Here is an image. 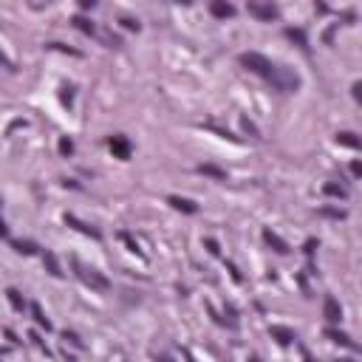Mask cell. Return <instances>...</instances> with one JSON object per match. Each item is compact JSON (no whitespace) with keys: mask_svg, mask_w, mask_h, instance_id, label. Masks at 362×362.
I'll list each match as a JSON object with an SVG mask.
<instances>
[{"mask_svg":"<svg viewBox=\"0 0 362 362\" xmlns=\"http://www.w3.org/2000/svg\"><path fill=\"white\" fill-rule=\"evenodd\" d=\"M241 65L243 68H249L252 74H257V77H263L269 85H275L277 91L283 93H294L300 88V77L294 71H289V68H283V65L272 63L269 57H263V54H257V51H243L241 54Z\"/></svg>","mask_w":362,"mask_h":362,"instance_id":"cell-1","label":"cell"},{"mask_svg":"<svg viewBox=\"0 0 362 362\" xmlns=\"http://www.w3.org/2000/svg\"><path fill=\"white\" fill-rule=\"evenodd\" d=\"M71 266H74V272H77L79 280H82L85 286H91L93 291H108V289H111V280H108V277L102 275L99 269H93V266H85V263L79 261V257H71Z\"/></svg>","mask_w":362,"mask_h":362,"instance_id":"cell-2","label":"cell"},{"mask_svg":"<svg viewBox=\"0 0 362 362\" xmlns=\"http://www.w3.org/2000/svg\"><path fill=\"white\" fill-rule=\"evenodd\" d=\"M246 12H249L252 17H257V20H266V23L277 20V9L272 6V3H249Z\"/></svg>","mask_w":362,"mask_h":362,"instance_id":"cell-3","label":"cell"},{"mask_svg":"<svg viewBox=\"0 0 362 362\" xmlns=\"http://www.w3.org/2000/svg\"><path fill=\"white\" fill-rule=\"evenodd\" d=\"M65 224H68V227H74L77 229V232H82V235H91L93 241H99L102 238V232L96 227H91V224H85V221H79L77 215H65Z\"/></svg>","mask_w":362,"mask_h":362,"instance_id":"cell-4","label":"cell"},{"mask_svg":"<svg viewBox=\"0 0 362 362\" xmlns=\"http://www.w3.org/2000/svg\"><path fill=\"white\" fill-rule=\"evenodd\" d=\"M108 147L114 150L116 159H130V142L125 136H111V139H108Z\"/></svg>","mask_w":362,"mask_h":362,"instance_id":"cell-5","label":"cell"},{"mask_svg":"<svg viewBox=\"0 0 362 362\" xmlns=\"http://www.w3.org/2000/svg\"><path fill=\"white\" fill-rule=\"evenodd\" d=\"M323 314H326L328 323H340V320H342V305L337 303V300H334L331 294H328L326 303H323Z\"/></svg>","mask_w":362,"mask_h":362,"instance_id":"cell-6","label":"cell"},{"mask_svg":"<svg viewBox=\"0 0 362 362\" xmlns=\"http://www.w3.org/2000/svg\"><path fill=\"white\" fill-rule=\"evenodd\" d=\"M263 241L269 243V246L275 249L277 255H286V252H289V243H286L277 232H272V229H263Z\"/></svg>","mask_w":362,"mask_h":362,"instance_id":"cell-7","label":"cell"},{"mask_svg":"<svg viewBox=\"0 0 362 362\" xmlns=\"http://www.w3.org/2000/svg\"><path fill=\"white\" fill-rule=\"evenodd\" d=\"M269 334H272V340H277L280 345H289V342L297 340V334L291 331V328H286V326H272Z\"/></svg>","mask_w":362,"mask_h":362,"instance_id":"cell-8","label":"cell"},{"mask_svg":"<svg viewBox=\"0 0 362 362\" xmlns=\"http://www.w3.org/2000/svg\"><path fill=\"white\" fill-rule=\"evenodd\" d=\"M210 12H213V17H218V20H227V17L235 15V6L232 3H224V0H215L213 6H210Z\"/></svg>","mask_w":362,"mask_h":362,"instance_id":"cell-9","label":"cell"},{"mask_svg":"<svg viewBox=\"0 0 362 362\" xmlns=\"http://www.w3.org/2000/svg\"><path fill=\"white\" fill-rule=\"evenodd\" d=\"M167 204L173 206V210H181V213H198V206L192 204L190 198H181V195H170V198H167Z\"/></svg>","mask_w":362,"mask_h":362,"instance_id":"cell-10","label":"cell"},{"mask_svg":"<svg viewBox=\"0 0 362 362\" xmlns=\"http://www.w3.org/2000/svg\"><path fill=\"white\" fill-rule=\"evenodd\" d=\"M195 170L201 173V176H210V178H215V181H227V170H221V167H215V164H198Z\"/></svg>","mask_w":362,"mask_h":362,"instance_id":"cell-11","label":"cell"},{"mask_svg":"<svg viewBox=\"0 0 362 362\" xmlns=\"http://www.w3.org/2000/svg\"><path fill=\"white\" fill-rule=\"evenodd\" d=\"M71 23L77 26L79 31H82V34H91V37H96V34H99V31H96V26H93V23L88 20V17H82V15H77Z\"/></svg>","mask_w":362,"mask_h":362,"instance_id":"cell-12","label":"cell"},{"mask_svg":"<svg viewBox=\"0 0 362 362\" xmlns=\"http://www.w3.org/2000/svg\"><path fill=\"white\" fill-rule=\"evenodd\" d=\"M43 263H45V269H48V275L63 277V272H60V263H57V255H54V252H48V249H45V252H43Z\"/></svg>","mask_w":362,"mask_h":362,"instance_id":"cell-13","label":"cell"},{"mask_svg":"<svg viewBox=\"0 0 362 362\" xmlns=\"http://www.w3.org/2000/svg\"><path fill=\"white\" fill-rule=\"evenodd\" d=\"M326 337L328 340H334V342H340V345H348V348H356V342L348 337V334H342V331H337V328H328L326 331Z\"/></svg>","mask_w":362,"mask_h":362,"instance_id":"cell-14","label":"cell"},{"mask_svg":"<svg viewBox=\"0 0 362 362\" xmlns=\"http://www.w3.org/2000/svg\"><path fill=\"white\" fill-rule=\"evenodd\" d=\"M337 142L340 144H345V147H354V150H359V139H356V133H351V130H342V133H337Z\"/></svg>","mask_w":362,"mask_h":362,"instance_id":"cell-15","label":"cell"},{"mask_svg":"<svg viewBox=\"0 0 362 362\" xmlns=\"http://www.w3.org/2000/svg\"><path fill=\"white\" fill-rule=\"evenodd\" d=\"M323 192H326V195H331V198H342V201L348 198V190H345L342 184H334V181H328V184L323 187Z\"/></svg>","mask_w":362,"mask_h":362,"instance_id":"cell-16","label":"cell"},{"mask_svg":"<svg viewBox=\"0 0 362 362\" xmlns=\"http://www.w3.org/2000/svg\"><path fill=\"white\" fill-rule=\"evenodd\" d=\"M31 317H34V323H37V326H43L45 331H51V320L45 317V314H43V308H40L37 303H31Z\"/></svg>","mask_w":362,"mask_h":362,"instance_id":"cell-17","label":"cell"},{"mask_svg":"<svg viewBox=\"0 0 362 362\" xmlns=\"http://www.w3.org/2000/svg\"><path fill=\"white\" fill-rule=\"evenodd\" d=\"M6 297H9V303H12L15 312H23V308H26V300H23V294L17 289H6Z\"/></svg>","mask_w":362,"mask_h":362,"instance_id":"cell-18","label":"cell"},{"mask_svg":"<svg viewBox=\"0 0 362 362\" xmlns=\"http://www.w3.org/2000/svg\"><path fill=\"white\" fill-rule=\"evenodd\" d=\"M286 37H289V40H294V43H297L303 51H308V40H305L303 29H286Z\"/></svg>","mask_w":362,"mask_h":362,"instance_id":"cell-19","label":"cell"},{"mask_svg":"<svg viewBox=\"0 0 362 362\" xmlns=\"http://www.w3.org/2000/svg\"><path fill=\"white\" fill-rule=\"evenodd\" d=\"M12 246H15V252H20V255H34L37 252V243H31V241H12Z\"/></svg>","mask_w":362,"mask_h":362,"instance_id":"cell-20","label":"cell"},{"mask_svg":"<svg viewBox=\"0 0 362 362\" xmlns=\"http://www.w3.org/2000/svg\"><path fill=\"white\" fill-rule=\"evenodd\" d=\"M119 241H125V243H128V249H130V252H136V255H142V249H139V243L133 241V235H128V232H119Z\"/></svg>","mask_w":362,"mask_h":362,"instance_id":"cell-21","label":"cell"},{"mask_svg":"<svg viewBox=\"0 0 362 362\" xmlns=\"http://www.w3.org/2000/svg\"><path fill=\"white\" fill-rule=\"evenodd\" d=\"M320 215H326V218H345V213H342V210H331V206H323V210H320Z\"/></svg>","mask_w":362,"mask_h":362,"instance_id":"cell-22","label":"cell"},{"mask_svg":"<svg viewBox=\"0 0 362 362\" xmlns=\"http://www.w3.org/2000/svg\"><path fill=\"white\" fill-rule=\"evenodd\" d=\"M122 29H128V31H139L142 26H139V20H133V17H122Z\"/></svg>","mask_w":362,"mask_h":362,"instance_id":"cell-23","label":"cell"},{"mask_svg":"<svg viewBox=\"0 0 362 362\" xmlns=\"http://www.w3.org/2000/svg\"><path fill=\"white\" fill-rule=\"evenodd\" d=\"M241 128L246 130L249 136H255V139H261V130H257V128H255V125H252L249 119H241Z\"/></svg>","mask_w":362,"mask_h":362,"instance_id":"cell-24","label":"cell"},{"mask_svg":"<svg viewBox=\"0 0 362 362\" xmlns=\"http://www.w3.org/2000/svg\"><path fill=\"white\" fill-rule=\"evenodd\" d=\"M60 153H63V156H71L74 153V142L71 139H60Z\"/></svg>","mask_w":362,"mask_h":362,"instance_id":"cell-25","label":"cell"},{"mask_svg":"<svg viewBox=\"0 0 362 362\" xmlns=\"http://www.w3.org/2000/svg\"><path fill=\"white\" fill-rule=\"evenodd\" d=\"M206 128H210V130H215V133H218V136H224V139H232V142H235V136L229 133L227 128H218V125H213V122H210V125H206Z\"/></svg>","mask_w":362,"mask_h":362,"instance_id":"cell-26","label":"cell"},{"mask_svg":"<svg viewBox=\"0 0 362 362\" xmlns=\"http://www.w3.org/2000/svg\"><path fill=\"white\" fill-rule=\"evenodd\" d=\"M63 337H65V340H68V342H71V345H77V348H85V345H82V340H79V337H77V334H74V331H65Z\"/></svg>","mask_w":362,"mask_h":362,"instance_id":"cell-27","label":"cell"},{"mask_svg":"<svg viewBox=\"0 0 362 362\" xmlns=\"http://www.w3.org/2000/svg\"><path fill=\"white\" fill-rule=\"evenodd\" d=\"M48 48H57V51H68V54H74V57H79V51H77V48H68V45H63V43H48Z\"/></svg>","mask_w":362,"mask_h":362,"instance_id":"cell-28","label":"cell"},{"mask_svg":"<svg viewBox=\"0 0 362 362\" xmlns=\"http://www.w3.org/2000/svg\"><path fill=\"white\" fill-rule=\"evenodd\" d=\"M71 96H74V88L65 85V88H63V102H65V105H71Z\"/></svg>","mask_w":362,"mask_h":362,"instance_id":"cell-29","label":"cell"},{"mask_svg":"<svg viewBox=\"0 0 362 362\" xmlns=\"http://www.w3.org/2000/svg\"><path fill=\"white\" fill-rule=\"evenodd\" d=\"M206 249H210V252H213V255H218L221 249H218V243L213 241V238H206Z\"/></svg>","mask_w":362,"mask_h":362,"instance_id":"cell-30","label":"cell"},{"mask_svg":"<svg viewBox=\"0 0 362 362\" xmlns=\"http://www.w3.org/2000/svg\"><path fill=\"white\" fill-rule=\"evenodd\" d=\"M227 269H229V275H232V280H238V283H241V272L235 269L232 263H227Z\"/></svg>","mask_w":362,"mask_h":362,"instance_id":"cell-31","label":"cell"},{"mask_svg":"<svg viewBox=\"0 0 362 362\" xmlns=\"http://www.w3.org/2000/svg\"><path fill=\"white\" fill-rule=\"evenodd\" d=\"M351 176H362V164H359V162L351 164Z\"/></svg>","mask_w":362,"mask_h":362,"instance_id":"cell-32","label":"cell"},{"mask_svg":"<svg viewBox=\"0 0 362 362\" xmlns=\"http://www.w3.org/2000/svg\"><path fill=\"white\" fill-rule=\"evenodd\" d=\"M0 238H9V227H6V221L0 218Z\"/></svg>","mask_w":362,"mask_h":362,"instance_id":"cell-33","label":"cell"},{"mask_svg":"<svg viewBox=\"0 0 362 362\" xmlns=\"http://www.w3.org/2000/svg\"><path fill=\"white\" fill-rule=\"evenodd\" d=\"M184 359H187V362H195V359H192V354H190V351H184Z\"/></svg>","mask_w":362,"mask_h":362,"instance_id":"cell-34","label":"cell"},{"mask_svg":"<svg viewBox=\"0 0 362 362\" xmlns=\"http://www.w3.org/2000/svg\"><path fill=\"white\" fill-rule=\"evenodd\" d=\"M249 362H261V359H257V356H249Z\"/></svg>","mask_w":362,"mask_h":362,"instance_id":"cell-35","label":"cell"},{"mask_svg":"<svg viewBox=\"0 0 362 362\" xmlns=\"http://www.w3.org/2000/svg\"><path fill=\"white\" fill-rule=\"evenodd\" d=\"M159 362H173V359H167V356H162V359H159Z\"/></svg>","mask_w":362,"mask_h":362,"instance_id":"cell-36","label":"cell"},{"mask_svg":"<svg viewBox=\"0 0 362 362\" xmlns=\"http://www.w3.org/2000/svg\"><path fill=\"white\" fill-rule=\"evenodd\" d=\"M342 362H354V359H342Z\"/></svg>","mask_w":362,"mask_h":362,"instance_id":"cell-37","label":"cell"}]
</instances>
